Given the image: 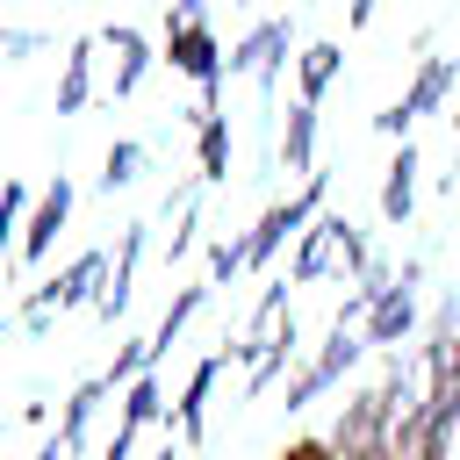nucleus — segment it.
<instances>
[{"instance_id": "aec40b11", "label": "nucleus", "mask_w": 460, "mask_h": 460, "mask_svg": "<svg viewBox=\"0 0 460 460\" xmlns=\"http://www.w3.org/2000/svg\"><path fill=\"white\" fill-rule=\"evenodd\" d=\"M280 460H331V446H288Z\"/></svg>"}, {"instance_id": "20e7f679", "label": "nucleus", "mask_w": 460, "mask_h": 460, "mask_svg": "<svg viewBox=\"0 0 460 460\" xmlns=\"http://www.w3.org/2000/svg\"><path fill=\"white\" fill-rule=\"evenodd\" d=\"M288 36H295L288 22H259V29L230 50V72H259V86L273 93V72H280V58H288Z\"/></svg>"}, {"instance_id": "a211bd4d", "label": "nucleus", "mask_w": 460, "mask_h": 460, "mask_svg": "<svg viewBox=\"0 0 460 460\" xmlns=\"http://www.w3.org/2000/svg\"><path fill=\"white\" fill-rule=\"evenodd\" d=\"M237 266H244V244H216V252H208V273H216V280H230Z\"/></svg>"}, {"instance_id": "f8f14e48", "label": "nucleus", "mask_w": 460, "mask_h": 460, "mask_svg": "<svg viewBox=\"0 0 460 460\" xmlns=\"http://www.w3.org/2000/svg\"><path fill=\"white\" fill-rule=\"evenodd\" d=\"M309 144H316V101L288 108V137H280V158H288V172H309Z\"/></svg>"}, {"instance_id": "4be33fe9", "label": "nucleus", "mask_w": 460, "mask_h": 460, "mask_svg": "<svg viewBox=\"0 0 460 460\" xmlns=\"http://www.w3.org/2000/svg\"><path fill=\"white\" fill-rule=\"evenodd\" d=\"M58 453H65V446H58V438H50V446H43V460H58Z\"/></svg>"}, {"instance_id": "6ab92c4d", "label": "nucleus", "mask_w": 460, "mask_h": 460, "mask_svg": "<svg viewBox=\"0 0 460 460\" xmlns=\"http://www.w3.org/2000/svg\"><path fill=\"white\" fill-rule=\"evenodd\" d=\"M14 216H22V187L7 180V187H0V244L14 237Z\"/></svg>"}, {"instance_id": "39448f33", "label": "nucleus", "mask_w": 460, "mask_h": 460, "mask_svg": "<svg viewBox=\"0 0 460 460\" xmlns=\"http://www.w3.org/2000/svg\"><path fill=\"white\" fill-rule=\"evenodd\" d=\"M309 216H316V187H309V194H295L288 208H266V223H259V230L244 237V266H259V259H273V244H280L288 230H302Z\"/></svg>"}, {"instance_id": "7ed1b4c3", "label": "nucleus", "mask_w": 460, "mask_h": 460, "mask_svg": "<svg viewBox=\"0 0 460 460\" xmlns=\"http://www.w3.org/2000/svg\"><path fill=\"white\" fill-rule=\"evenodd\" d=\"M446 86H453V58H424V72H417V86L395 101V108H381L374 115V129H388V137H402L417 115H431L438 101H446Z\"/></svg>"}, {"instance_id": "412c9836", "label": "nucleus", "mask_w": 460, "mask_h": 460, "mask_svg": "<svg viewBox=\"0 0 460 460\" xmlns=\"http://www.w3.org/2000/svg\"><path fill=\"white\" fill-rule=\"evenodd\" d=\"M367 14H374V0H352V29H359V22H367Z\"/></svg>"}, {"instance_id": "f257e3e1", "label": "nucleus", "mask_w": 460, "mask_h": 460, "mask_svg": "<svg viewBox=\"0 0 460 460\" xmlns=\"http://www.w3.org/2000/svg\"><path fill=\"white\" fill-rule=\"evenodd\" d=\"M165 65L187 72V79H201V86H216L223 50H216V36L201 29V0H180V7L165 14Z\"/></svg>"}, {"instance_id": "6e6552de", "label": "nucleus", "mask_w": 460, "mask_h": 460, "mask_svg": "<svg viewBox=\"0 0 460 460\" xmlns=\"http://www.w3.org/2000/svg\"><path fill=\"white\" fill-rule=\"evenodd\" d=\"M93 280H101V252H86V259H79V266H72L65 280H50V288H36V295H29V323H43L50 309H65V302H79V295H86Z\"/></svg>"}, {"instance_id": "2eb2a0df", "label": "nucleus", "mask_w": 460, "mask_h": 460, "mask_svg": "<svg viewBox=\"0 0 460 460\" xmlns=\"http://www.w3.org/2000/svg\"><path fill=\"white\" fill-rule=\"evenodd\" d=\"M216 367H223V359H201V367H194V381H187V402H180V431H187V438H201V395H208Z\"/></svg>"}, {"instance_id": "423d86ee", "label": "nucleus", "mask_w": 460, "mask_h": 460, "mask_svg": "<svg viewBox=\"0 0 460 460\" xmlns=\"http://www.w3.org/2000/svg\"><path fill=\"white\" fill-rule=\"evenodd\" d=\"M101 50H115V79H108V93H137V79H144V65H151L144 36H137L129 22H115V29H101Z\"/></svg>"}, {"instance_id": "9d476101", "label": "nucleus", "mask_w": 460, "mask_h": 460, "mask_svg": "<svg viewBox=\"0 0 460 460\" xmlns=\"http://www.w3.org/2000/svg\"><path fill=\"white\" fill-rule=\"evenodd\" d=\"M410 280H417V266H410L395 288H381V295H374V331H367L374 345H395V338L410 331Z\"/></svg>"}, {"instance_id": "f03ea898", "label": "nucleus", "mask_w": 460, "mask_h": 460, "mask_svg": "<svg viewBox=\"0 0 460 460\" xmlns=\"http://www.w3.org/2000/svg\"><path fill=\"white\" fill-rule=\"evenodd\" d=\"M331 266H367L359 230H352V223H338V216H323V223L309 230V244H302V259H295V280H323Z\"/></svg>"}, {"instance_id": "dca6fc26", "label": "nucleus", "mask_w": 460, "mask_h": 460, "mask_svg": "<svg viewBox=\"0 0 460 460\" xmlns=\"http://www.w3.org/2000/svg\"><path fill=\"white\" fill-rule=\"evenodd\" d=\"M137 165H144V144H115L108 151V165H101V187L115 194V187H129L137 180Z\"/></svg>"}, {"instance_id": "f3484780", "label": "nucleus", "mask_w": 460, "mask_h": 460, "mask_svg": "<svg viewBox=\"0 0 460 460\" xmlns=\"http://www.w3.org/2000/svg\"><path fill=\"white\" fill-rule=\"evenodd\" d=\"M22 50H43V29H0V58H22Z\"/></svg>"}, {"instance_id": "1a4fd4ad", "label": "nucleus", "mask_w": 460, "mask_h": 460, "mask_svg": "<svg viewBox=\"0 0 460 460\" xmlns=\"http://www.w3.org/2000/svg\"><path fill=\"white\" fill-rule=\"evenodd\" d=\"M65 216H72V187L58 180V187H50L43 201H36V216H29V237H22V252H29V259H43V252H50V237L65 230Z\"/></svg>"}, {"instance_id": "4468645a", "label": "nucleus", "mask_w": 460, "mask_h": 460, "mask_svg": "<svg viewBox=\"0 0 460 460\" xmlns=\"http://www.w3.org/2000/svg\"><path fill=\"white\" fill-rule=\"evenodd\" d=\"M331 79H338V43H309L302 50V101H316Z\"/></svg>"}, {"instance_id": "0eeeda50", "label": "nucleus", "mask_w": 460, "mask_h": 460, "mask_svg": "<svg viewBox=\"0 0 460 460\" xmlns=\"http://www.w3.org/2000/svg\"><path fill=\"white\" fill-rule=\"evenodd\" d=\"M93 50H101V36H79V43L65 50V79H58V115H79V108H86V93H93Z\"/></svg>"}, {"instance_id": "9b49d317", "label": "nucleus", "mask_w": 460, "mask_h": 460, "mask_svg": "<svg viewBox=\"0 0 460 460\" xmlns=\"http://www.w3.org/2000/svg\"><path fill=\"white\" fill-rule=\"evenodd\" d=\"M410 201H417V151L402 144V151H395V165H388V187H381V216H388V223H402V216H410Z\"/></svg>"}, {"instance_id": "ddd939ff", "label": "nucleus", "mask_w": 460, "mask_h": 460, "mask_svg": "<svg viewBox=\"0 0 460 460\" xmlns=\"http://www.w3.org/2000/svg\"><path fill=\"white\" fill-rule=\"evenodd\" d=\"M223 165H230V122L201 108V180H223Z\"/></svg>"}]
</instances>
